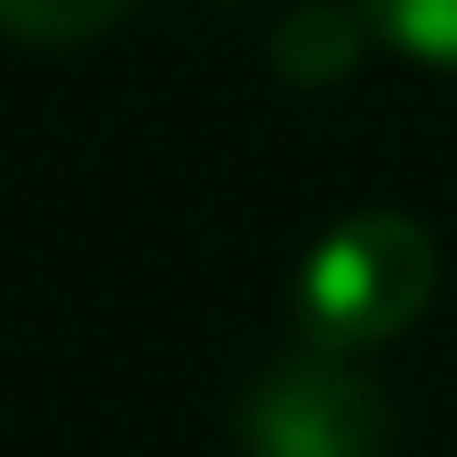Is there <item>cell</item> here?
I'll return each instance as SVG.
<instances>
[{"label":"cell","mask_w":457,"mask_h":457,"mask_svg":"<svg viewBox=\"0 0 457 457\" xmlns=\"http://www.w3.org/2000/svg\"><path fill=\"white\" fill-rule=\"evenodd\" d=\"M434 297V233L402 209H361L329 225L297 273V321L321 353H361L402 337Z\"/></svg>","instance_id":"6da1fadb"},{"label":"cell","mask_w":457,"mask_h":457,"mask_svg":"<svg viewBox=\"0 0 457 457\" xmlns=\"http://www.w3.org/2000/svg\"><path fill=\"white\" fill-rule=\"evenodd\" d=\"M241 450L249 457H378L386 450V402L370 378L345 370V353H297L257 378L241 402Z\"/></svg>","instance_id":"7a4b0ae2"},{"label":"cell","mask_w":457,"mask_h":457,"mask_svg":"<svg viewBox=\"0 0 457 457\" xmlns=\"http://www.w3.org/2000/svg\"><path fill=\"white\" fill-rule=\"evenodd\" d=\"M361 40H370V24H361L353 0H345V8H337V0L289 8L281 32H273V72L297 80V88H329V80H345V72L361 64Z\"/></svg>","instance_id":"3957f363"},{"label":"cell","mask_w":457,"mask_h":457,"mask_svg":"<svg viewBox=\"0 0 457 457\" xmlns=\"http://www.w3.org/2000/svg\"><path fill=\"white\" fill-rule=\"evenodd\" d=\"M361 24L402 48L410 64H434V72H457V0H353Z\"/></svg>","instance_id":"277c9868"},{"label":"cell","mask_w":457,"mask_h":457,"mask_svg":"<svg viewBox=\"0 0 457 457\" xmlns=\"http://www.w3.org/2000/svg\"><path fill=\"white\" fill-rule=\"evenodd\" d=\"M137 0H0V32L16 40H88L104 24H120Z\"/></svg>","instance_id":"5b68a950"}]
</instances>
